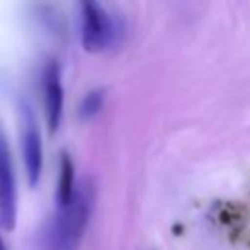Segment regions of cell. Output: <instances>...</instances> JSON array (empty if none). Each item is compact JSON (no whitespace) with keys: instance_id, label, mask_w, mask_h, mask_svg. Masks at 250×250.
Wrapping results in <instances>:
<instances>
[{"instance_id":"1","label":"cell","mask_w":250,"mask_h":250,"mask_svg":"<svg viewBox=\"0 0 250 250\" xmlns=\"http://www.w3.org/2000/svg\"><path fill=\"white\" fill-rule=\"evenodd\" d=\"M94 203V189L90 182H84L76 188L72 201L64 207H59L57 215L49 223L43 238L45 250H78L82 234L88 227Z\"/></svg>"},{"instance_id":"2","label":"cell","mask_w":250,"mask_h":250,"mask_svg":"<svg viewBox=\"0 0 250 250\" xmlns=\"http://www.w3.org/2000/svg\"><path fill=\"white\" fill-rule=\"evenodd\" d=\"M80 39L88 53H100L113 39V21L98 0H80Z\"/></svg>"},{"instance_id":"3","label":"cell","mask_w":250,"mask_h":250,"mask_svg":"<svg viewBox=\"0 0 250 250\" xmlns=\"http://www.w3.org/2000/svg\"><path fill=\"white\" fill-rule=\"evenodd\" d=\"M18 217V191L10 148L0 135V227L12 230Z\"/></svg>"},{"instance_id":"4","label":"cell","mask_w":250,"mask_h":250,"mask_svg":"<svg viewBox=\"0 0 250 250\" xmlns=\"http://www.w3.org/2000/svg\"><path fill=\"white\" fill-rule=\"evenodd\" d=\"M21 154H23V166L29 186H35L41 178L43 170V146H41V135L37 131V125L31 117V113H25L23 119V131H21Z\"/></svg>"},{"instance_id":"5","label":"cell","mask_w":250,"mask_h":250,"mask_svg":"<svg viewBox=\"0 0 250 250\" xmlns=\"http://www.w3.org/2000/svg\"><path fill=\"white\" fill-rule=\"evenodd\" d=\"M43 92H45V113L49 131L55 133L61 125L62 117V84H61V70L57 62H49L43 72Z\"/></svg>"},{"instance_id":"6","label":"cell","mask_w":250,"mask_h":250,"mask_svg":"<svg viewBox=\"0 0 250 250\" xmlns=\"http://www.w3.org/2000/svg\"><path fill=\"white\" fill-rule=\"evenodd\" d=\"M76 193L74 184V164L66 152L61 154V174H59V188H57V205L64 207L72 201Z\"/></svg>"},{"instance_id":"7","label":"cell","mask_w":250,"mask_h":250,"mask_svg":"<svg viewBox=\"0 0 250 250\" xmlns=\"http://www.w3.org/2000/svg\"><path fill=\"white\" fill-rule=\"evenodd\" d=\"M104 96H105V94H104V90H100V88L90 90V92L82 98V104H80V109H78L80 117H82V119H90V117L98 115L100 109L104 107Z\"/></svg>"},{"instance_id":"8","label":"cell","mask_w":250,"mask_h":250,"mask_svg":"<svg viewBox=\"0 0 250 250\" xmlns=\"http://www.w3.org/2000/svg\"><path fill=\"white\" fill-rule=\"evenodd\" d=\"M0 250H6V246H4V240H2V236H0Z\"/></svg>"}]
</instances>
